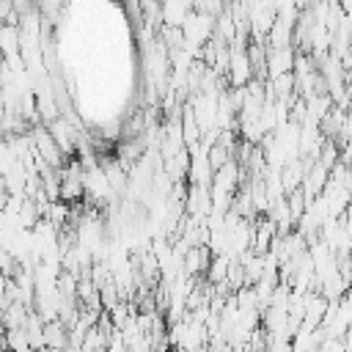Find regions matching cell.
<instances>
[{
	"label": "cell",
	"instance_id": "obj_1",
	"mask_svg": "<svg viewBox=\"0 0 352 352\" xmlns=\"http://www.w3.org/2000/svg\"><path fill=\"white\" fill-rule=\"evenodd\" d=\"M209 261H212V253H209V248H206V245L187 248V250L182 253V272H184L187 278H192V280H195L198 275H204V272H206Z\"/></svg>",
	"mask_w": 352,
	"mask_h": 352
},
{
	"label": "cell",
	"instance_id": "obj_2",
	"mask_svg": "<svg viewBox=\"0 0 352 352\" xmlns=\"http://www.w3.org/2000/svg\"><path fill=\"white\" fill-rule=\"evenodd\" d=\"M294 63V47H280V50H267V80L292 74Z\"/></svg>",
	"mask_w": 352,
	"mask_h": 352
},
{
	"label": "cell",
	"instance_id": "obj_3",
	"mask_svg": "<svg viewBox=\"0 0 352 352\" xmlns=\"http://www.w3.org/2000/svg\"><path fill=\"white\" fill-rule=\"evenodd\" d=\"M41 338H44V349H47V352H66V346H69V330H66V324L58 322V319L44 322Z\"/></svg>",
	"mask_w": 352,
	"mask_h": 352
},
{
	"label": "cell",
	"instance_id": "obj_4",
	"mask_svg": "<svg viewBox=\"0 0 352 352\" xmlns=\"http://www.w3.org/2000/svg\"><path fill=\"white\" fill-rule=\"evenodd\" d=\"M192 11V3L184 0H170L160 6V28H182V22L187 19V14Z\"/></svg>",
	"mask_w": 352,
	"mask_h": 352
},
{
	"label": "cell",
	"instance_id": "obj_5",
	"mask_svg": "<svg viewBox=\"0 0 352 352\" xmlns=\"http://www.w3.org/2000/svg\"><path fill=\"white\" fill-rule=\"evenodd\" d=\"M19 58V28L14 22L0 25V60Z\"/></svg>",
	"mask_w": 352,
	"mask_h": 352
},
{
	"label": "cell",
	"instance_id": "obj_6",
	"mask_svg": "<svg viewBox=\"0 0 352 352\" xmlns=\"http://www.w3.org/2000/svg\"><path fill=\"white\" fill-rule=\"evenodd\" d=\"M228 264H231V258L228 256H212V261H209V267H206V278H209V286H217V283H223L226 280V272H228Z\"/></svg>",
	"mask_w": 352,
	"mask_h": 352
},
{
	"label": "cell",
	"instance_id": "obj_7",
	"mask_svg": "<svg viewBox=\"0 0 352 352\" xmlns=\"http://www.w3.org/2000/svg\"><path fill=\"white\" fill-rule=\"evenodd\" d=\"M283 198H286V209H289L292 223H297V220L305 214V206H308V201H305L302 190H292V192H289V195H283Z\"/></svg>",
	"mask_w": 352,
	"mask_h": 352
},
{
	"label": "cell",
	"instance_id": "obj_8",
	"mask_svg": "<svg viewBox=\"0 0 352 352\" xmlns=\"http://www.w3.org/2000/svg\"><path fill=\"white\" fill-rule=\"evenodd\" d=\"M0 336H3V327H0Z\"/></svg>",
	"mask_w": 352,
	"mask_h": 352
}]
</instances>
